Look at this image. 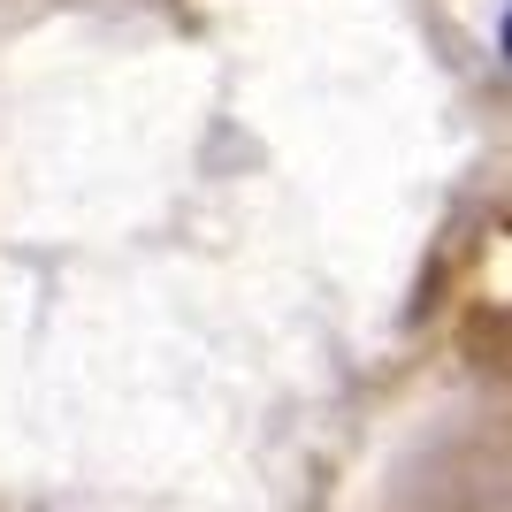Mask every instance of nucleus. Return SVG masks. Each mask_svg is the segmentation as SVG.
<instances>
[{
	"mask_svg": "<svg viewBox=\"0 0 512 512\" xmlns=\"http://www.w3.org/2000/svg\"><path fill=\"white\" fill-rule=\"evenodd\" d=\"M505 54H512V23H505Z\"/></svg>",
	"mask_w": 512,
	"mask_h": 512,
	"instance_id": "f257e3e1",
	"label": "nucleus"
}]
</instances>
